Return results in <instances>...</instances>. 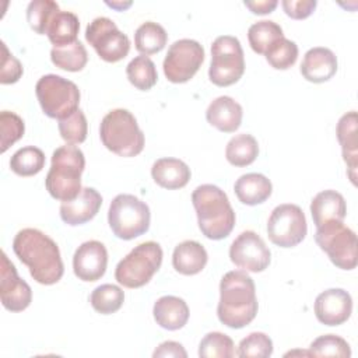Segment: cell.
Returning a JSON list of instances; mask_svg holds the SVG:
<instances>
[{
  "instance_id": "7a4b0ae2",
  "label": "cell",
  "mask_w": 358,
  "mask_h": 358,
  "mask_svg": "<svg viewBox=\"0 0 358 358\" xmlns=\"http://www.w3.org/2000/svg\"><path fill=\"white\" fill-rule=\"evenodd\" d=\"M256 287L245 270H232L224 274L220 282V302L217 316L231 329H242L257 315Z\"/></svg>"
},
{
  "instance_id": "30bf717a",
  "label": "cell",
  "mask_w": 358,
  "mask_h": 358,
  "mask_svg": "<svg viewBox=\"0 0 358 358\" xmlns=\"http://www.w3.org/2000/svg\"><path fill=\"white\" fill-rule=\"evenodd\" d=\"M315 241L334 266L341 270L355 268L357 235L343 221H331L317 227Z\"/></svg>"
},
{
  "instance_id": "603a6c76",
  "label": "cell",
  "mask_w": 358,
  "mask_h": 358,
  "mask_svg": "<svg viewBox=\"0 0 358 358\" xmlns=\"http://www.w3.org/2000/svg\"><path fill=\"white\" fill-rule=\"evenodd\" d=\"M151 176L154 182L168 190L182 189L190 180V168L178 158H159L152 164Z\"/></svg>"
},
{
  "instance_id": "5bb4252c",
  "label": "cell",
  "mask_w": 358,
  "mask_h": 358,
  "mask_svg": "<svg viewBox=\"0 0 358 358\" xmlns=\"http://www.w3.org/2000/svg\"><path fill=\"white\" fill-rule=\"evenodd\" d=\"M229 259L245 271L260 273L268 267L271 252L256 232L243 231L231 243Z\"/></svg>"
},
{
  "instance_id": "f6af8a7d",
  "label": "cell",
  "mask_w": 358,
  "mask_h": 358,
  "mask_svg": "<svg viewBox=\"0 0 358 358\" xmlns=\"http://www.w3.org/2000/svg\"><path fill=\"white\" fill-rule=\"evenodd\" d=\"M243 4L253 14H268L277 7L278 1L277 0H257V1H245Z\"/></svg>"
},
{
  "instance_id": "f35d334b",
  "label": "cell",
  "mask_w": 358,
  "mask_h": 358,
  "mask_svg": "<svg viewBox=\"0 0 358 358\" xmlns=\"http://www.w3.org/2000/svg\"><path fill=\"white\" fill-rule=\"evenodd\" d=\"M268 64L277 70H287L296 62L298 46L287 38L278 39L264 55Z\"/></svg>"
},
{
  "instance_id": "ba28073f",
  "label": "cell",
  "mask_w": 358,
  "mask_h": 358,
  "mask_svg": "<svg viewBox=\"0 0 358 358\" xmlns=\"http://www.w3.org/2000/svg\"><path fill=\"white\" fill-rule=\"evenodd\" d=\"M35 92L43 113L52 119H64L78 109L80 90L62 76H42L35 85Z\"/></svg>"
},
{
  "instance_id": "4fadbf2b",
  "label": "cell",
  "mask_w": 358,
  "mask_h": 358,
  "mask_svg": "<svg viewBox=\"0 0 358 358\" xmlns=\"http://www.w3.org/2000/svg\"><path fill=\"white\" fill-rule=\"evenodd\" d=\"M204 62V49L194 39H179L173 42L164 59V74L168 81L186 83L199 71Z\"/></svg>"
},
{
  "instance_id": "d6a6232c",
  "label": "cell",
  "mask_w": 358,
  "mask_h": 358,
  "mask_svg": "<svg viewBox=\"0 0 358 358\" xmlns=\"http://www.w3.org/2000/svg\"><path fill=\"white\" fill-rule=\"evenodd\" d=\"M45 166V154L41 148L27 145L17 150L11 159L10 168L18 176H34L39 173Z\"/></svg>"
},
{
  "instance_id": "3957f363",
  "label": "cell",
  "mask_w": 358,
  "mask_h": 358,
  "mask_svg": "<svg viewBox=\"0 0 358 358\" xmlns=\"http://www.w3.org/2000/svg\"><path fill=\"white\" fill-rule=\"evenodd\" d=\"M201 234L213 241L227 238L235 227V211L228 196L215 185H200L192 193Z\"/></svg>"
},
{
  "instance_id": "ac0fdd59",
  "label": "cell",
  "mask_w": 358,
  "mask_h": 358,
  "mask_svg": "<svg viewBox=\"0 0 358 358\" xmlns=\"http://www.w3.org/2000/svg\"><path fill=\"white\" fill-rule=\"evenodd\" d=\"M101 206V194L94 187H83L76 199L62 203L60 218L71 227L83 225L98 214Z\"/></svg>"
},
{
  "instance_id": "f1b7e54d",
  "label": "cell",
  "mask_w": 358,
  "mask_h": 358,
  "mask_svg": "<svg viewBox=\"0 0 358 358\" xmlns=\"http://www.w3.org/2000/svg\"><path fill=\"white\" fill-rule=\"evenodd\" d=\"M259 155L257 140L252 134L234 136L225 148V158L234 166H246L255 162Z\"/></svg>"
},
{
  "instance_id": "9a60e30c",
  "label": "cell",
  "mask_w": 358,
  "mask_h": 358,
  "mask_svg": "<svg viewBox=\"0 0 358 358\" xmlns=\"http://www.w3.org/2000/svg\"><path fill=\"white\" fill-rule=\"evenodd\" d=\"M0 298L7 310L21 312L32 301V291L27 281L18 277L15 266L8 260L6 252H1L0 266Z\"/></svg>"
},
{
  "instance_id": "52a82bcc",
  "label": "cell",
  "mask_w": 358,
  "mask_h": 358,
  "mask_svg": "<svg viewBox=\"0 0 358 358\" xmlns=\"http://www.w3.org/2000/svg\"><path fill=\"white\" fill-rule=\"evenodd\" d=\"M162 256V248L154 241L137 245L117 263L115 270L116 281L126 288L145 285L159 270Z\"/></svg>"
},
{
  "instance_id": "8d00e7d4",
  "label": "cell",
  "mask_w": 358,
  "mask_h": 358,
  "mask_svg": "<svg viewBox=\"0 0 358 358\" xmlns=\"http://www.w3.org/2000/svg\"><path fill=\"white\" fill-rule=\"evenodd\" d=\"M309 354L313 357H351L350 344L340 336L324 334L312 341L309 347Z\"/></svg>"
},
{
  "instance_id": "9c48e42d",
  "label": "cell",
  "mask_w": 358,
  "mask_h": 358,
  "mask_svg": "<svg viewBox=\"0 0 358 358\" xmlns=\"http://www.w3.org/2000/svg\"><path fill=\"white\" fill-rule=\"evenodd\" d=\"M245 73L243 49L232 35L217 36L211 45L208 77L218 87H228L239 81Z\"/></svg>"
},
{
  "instance_id": "cb8c5ba5",
  "label": "cell",
  "mask_w": 358,
  "mask_h": 358,
  "mask_svg": "<svg viewBox=\"0 0 358 358\" xmlns=\"http://www.w3.org/2000/svg\"><path fill=\"white\" fill-rule=\"evenodd\" d=\"M154 319L165 330H179L189 320L187 303L173 295H165L157 299L152 308Z\"/></svg>"
},
{
  "instance_id": "d4e9b609",
  "label": "cell",
  "mask_w": 358,
  "mask_h": 358,
  "mask_svg": "<svg viewBox=\"0 0 358 358\" xmlns=\"http://www.w3.org/2000/svg\"><path fill=\"white\" fill-rule=\"evenodd\" d=\"M207 250L197 241H183L175 246L172 255L173 268L183 275L199 274L207 264Z\"/></svg>"
},
{
  "instance_id": "277c9868",
  "label": "cell",
  "mask_w": 358,
  "mask_h": 358,
  "mask_svg": "<svg viewBox=\"0 0 358 358\" xmlns=\"http://www.w3.org/2000/svg\"><path fill=\"white\" fill-rule=\"evenodd\" d=\"M85 166L83 151L74 144L56 148L52 154V165L45 179L49 194L60 201H69L81 192V173Z\"/></svg>"
},
{
  "instance_id": "ee69618b",
  "label": "cell",
  "mask_w": 358,
  "mask_h": 358,
  "mask_svg": "<svg viewBox=\"0 0 358 358\" xmlns=\"http://www.w3.org/2000/svg\"><path fill=\"white\" fill-rule=\"evenodd\" d=\"M154 358H186L187 352L180 343L176 341H164L161 343L157 350L152 352Z\"/></svg>"
},
{
  "instance_id": "44dd1931",
  "label": "cell",
  "mask_w": 358,
  "mask_h": 358,
  "mask_svg": "<svg viewBox=\"0 0 358 358\" xmlns=\"http://www.w3.org/2000/svg\"><path fill=\"white\" fill-rule=\"evenodd\" d=\"M242 106L231 96L222 95L211 101L206 110L207 122L224 133H234L242 122Z\"/></svg>"
},
{
  "instance_id": "d590c367",
  "label": "cell",
  "mask_w": 358,
  "mask_h": 358,
  "mask_svg": "<svg viewBox=\"0 0 358 358\" xmlns=\"http://www.w3.org/2000/svg\"><path fill=\"white\" fill-rule=\"evenodd\" d=\"M59 10V4L53 0H32L27 7V21L31 29L45 35L53 15Z\"/></svg>"
},
{
  "instance_id": "e575fe53",
  "label": "cell",
  "mask_w": 358,
  "mask_h": 358,
  "mask_svg": "<svg viewBox=\"0 0 358 358\" xmlns=\"http://www.w3.org/2000/svg\"><path fill=\"white\" fill-rule=\"evenodd\" d=\"M235 344L232 338L220 331L207 333L199 345L200 358H231L235 357Z\"/></svg>"
},
{
  "instance_id": "d6986e66",
  "label": "cell",
  "mask_w": 358,
  "mask_h": 358,
  "mask_svg": "<svg viewBox=\"0 0 358 358\" xmlns=\"http://www.w3.org/2000/svg\"><path fill=\"white\" fill-rule=\"evenodd\" d=\"M358 116L355 110L343 115L337 123V138L341 145L343 159L348 168L350 180L357 185L358 166Z\"/></svg>"
},
{
  "instance_id": "74e56055",
  "label": "cell",
  "mask_w": 358,
  "mask_h": 358,
  "mask_svg": "<svg viewBox=\"0 0 358 358\" xmlns=\"http://www.w3.org/2000/svg\"><path fill=\"white\" fill-rule=\"evenodd\" d=\"M59 133L62 138L69 144L84 143L88 133L87 117L81 109H77L70 116L59 120Z\"/></svg>"
},
{
  "instance_id": "8fae6325",
  "label": "cell",
  "mask_w": 358,
  "mask_h": 358,
  "mask_svg": "<svg viewBox=\"0 0 358 358\" xmlns=\"http://www.w3.org/2000/svg\"><path fill=\"white\" fill-rule=\"evenodd\" d=\"M308 232L306 218L299 206L285 203L277 206L267 221V235L280 248H294Z\"/></svg>"
},
{
  "instance_id": "4316f807",
  "label": "cell",
  "mask_w": 358,
  "mask_h": 358,
  "mask_svg": "<svg viewBox=\"0 0 358 358\" xmlns=\"http://www.w3.org/2000/svg\"><path fill=\"white\" fill-rule=\"evenodd\" d=\"M80 29V21L78 17L71 11H62L59 10L46 31V35L49 41L53 43V46H64L70 45L77 41V34Z\"/></svg>"
},
{
  "instance_id": "b9f144b4",
  "label": "cell",
  "mask_w": 358,
  "mask_h": 358,
  "mask_svg": "<svg viewBox=\"0 0 358 358\" xmlns=\"http://www.w3.org/2000/svg\"><path fill=\"white\" fill-rule=\"evenodd\" d=\"M24 73L21 62L8 52L6 43L1 41V71L0 83L1 84H14L17 83Z\"/></svg>"
},
{
  "instance_id": "1f68e13d",
  "label": "cell",
  "mask_w": 358,
  "mask_h": 358,
  "mask_svg": "<svg viewBox=\"0 0 358 358\" xmlns=\"http://www.w3.org/2000/svg\"><path fill=\"white\" fill-rule=\"evenodd\" d=\"M126 74L130 84L141 91L151 90L158 80V73L154 62L144 55L136 56L130 60L126 67Z\"/></svg>"
},
{
  "instance_id": "7bdbcfd3",
  "label": "cell",
  "mask_w": 358,
  "mask_h": 358,
  "mask_svg": "<svg viewBox=\"0 0 358 358\" xmlns=\"http://www.w3.org/2000/svg\"><path fill=\"white\" fill-rule=\"evenodd\" d=\"M316 0H282L281 6L285 14L294 20H303L309 17L316 8Z\"/></svg>"
},
{
  "instance_id": "836d02e7",
  "label": "cell",
  "mask_w": 358,
  "mask_h": 358,
  "mask_svg": "<svg viewBox=\"0 0 358 358\" xmlns=\"http://www.w3.org/2000/svg\"><path fill=\"white\" fill-rule=\"evenodd\" d=\"M124 302V292L115 284H102L90 295L91 306L101 315L117 312Z\"/></svg>"
},
{
  "instance_id": "7402d4cb",
  "label": "cell",
  "mask_w": 358,
  "mask_h": 358,
  "mask_svg": "<svg viewBox=\"0 0 358 358\" xmlns=\"http://www.w3.org/2000/svg\"><path fill=\"white\" fill-rule=\"evenodd\" d=\"M310 214L316 228L326 222L343 221L347 215L345 200L341 193L331 189L319 192L310 201Z\"/></svg>"
},
{
  "instance_id": "2e32d148",
  "label": "cell",
  "mask_w": 358,
  "mask_h": 358,
  "mask_svg": "<svg viewBox=\"0 0 358 358\" xmlns=\"http://www.w3.org/2000/svg\"><path fill=\"white\" fill-rule=\"evenodd\" d=\"M108 266V250L99 241H87L81 243L73 256L74 274L87 282L99 280Z\"/></svg>"
},
{
  "instance_id": "83f0119b",
  "label": "cell",
  "mask_w": 358,
  "mask_h": 358,
  "mask_svg": "<svg viewBox=\"0 0 358 358\" xmlns=\"http://www.w3.org/2000/svg\"><path fill=\"white\" fill-rule=\"evenodd\" d=\"M168 41V34L165 28L154 21L143 22L134 32L136 49L144 55H154L161 52Z\"/></svg>"
},
{
  "instance_id": "5b68a950",
  "label": "cell",
  "mask_w": 358,
  "mask_h": 358,
  "mask_svg": "<svg viewBox=\"0 0 358 358\" xmlns=\"http://www.w3.org/2000/svg\"><path fill=\"white\" fill-rule=\"evenodd\" d=\"M99 137L102 144L119 157H136L144 148V133L127 109L108 112L101 122Z\"/></svg>"
},
{
  "instance_id": "484cf974",
  "label": "cell",
  "mask_w": 358,
  "mask_h": 358,
  "mask_svg": "<svg viewBox=\"0 0 358 358\" xmlns=\"http://www.w3.org/2000/svg\"><path fill=\"white\" fill-rule=\"evenodd\" d=\"M238 200L246 206H257L264 203L273 192L270 179L257 172H250L239 176L234 185Z\"/></svg>"
},
{
  "instance_id": "ffe728a7",
  "label": "cell",
  "mask_w": 358,
  "mask_h": 358,
  "mask_svg": "<svg viewBox=\"0 0 358 358\" xmlns=\"http://www.w3.org/2000/svg\"><path fill=\"white\" fill-rule=\"evenodd\" d=\"M337 71V57L329 48L316 46L309 49L301 63V74L310 83L329 81Z\"/></svg>"
},
{
  "instance_id": "7c38bea8",
  "label": "cell",
  "mask_w": 358,
  "mask_h": 358,
  "mask_svg": "<svg viewBox=\"0 0 358 358\" xmlns=\"http://www.w3.org/2000/svg\"><path fill=\"white\" fill-rule=\"evenodd\" d=\"M85 39L98 56L108 63H116L124 59L130 50L127 35L108 17L94 18L85 29Z\"/></svg>"
},
{
  "instance_id": "bcb514c9",
  "label": "cell",
  "mask_w": 358,
  "mask_h": 358,
  "mask_svg": "<svg viewBox=\"0 0 358 358\" xmlns=\"http://www.w3.org/2000/svg\"><path fill=\"white\" fill-rule=\"evenodd\" d=\"M106 4L109 6V7H112V8H115V10H119V11H123V10H126L127 7H130L131 6V1H126V3H123V1H106Z\"/></svg>"
},
{
  "instance_id": "8992f818",
  "label": "cell",
  "mask_w": 358,
  "mask_h": 358,
  "mask_svg": "<svg viewBox=\"0 0 358 358\" xmlns=\"http://www.w3.org/2000/svg\"><path fill=\"white\" fill-rule=\"evenodd\" d=\"M150 221V208L138 197L122 193L110 201L108 222L116 238L123 241L134 239L148 231Z\"/></svg>"
},
{
  "instance_id": "6da1fadb",
  "label": "cell",
  "mask_w": 358,
  "mask_h": 358,
  "mask_svg": "<svg viewBox=\"0 0 358 358\" xmlns=\"http://www.w3.org/2000/svg\"><path fill=\"white\" fill-rule=\"evenodd\" d=\"M15 256L29 268L32 278L43 285L56 284L64 273L57 243L36 228H24L13 241Z\"/></svg>"
},
{
  "instance_id": "4dcf8cb0",
  "label": "cell",
  "mask_w": 358,
  "mask_h": 358,
  "mask_svg": "<svg viewBox=\"0 0 358 358\" xmlns=\"http://www.w3.org/2000/svg\"><path fill=\"white\" fill-rule=\"evenodd\" d=\"M50 60L56 67L76 73L85 67L88 62V53L85 46L80 41H76L70 45L59 48L53 46L50 50Z\"/></svg>"
},
{
  "instance_id": "f546056e",
  "label": "cell",
  "mask_w": 358,
  "mask_h": 358,
  "mask_svg": "<svg viewBox=\"0 0 358 358\" xmlns=\"http://www.w3.org/2000/svg\"><path fill=\"white\" fill-rule=\"evenodd\" d=\"M281 38H284L282 28L270 20L257 21L248 29L249 45L259 55H266L268 49Z\"/></svg>"
},
{
  "instance_id": "ab89813d",
  "label": "cell",
  "mask_w": 358,
  "mask_h": 358,
  "mask_svg": "<svg viewBox=\"0 0 358 358\" xmlns=\"http://www.w3.org/2000/svg\"><path fill=\"white\" fill-rule=\"evenodd\" d=\"M271 354H273V341L267 334L262 331L250 333L249 336L242 338L236 352V355L242 358H246V357L268 358Z\"/></svg>"
},
{
  "instance_id": "e0dca14e",
  "label": "cell",
  "mask_w": 358,
  "mask_h": 358,
  "mask_svg": "<svg viewBox=\"0 0 358 358\" xmlns=\"http://www.w3.org/2000/svg\"><path fill=\"white\" fill-rule=\"evenodd\" d=\"M352 312V298L343 288H329L315 299L316 319L326 326H338L347 322Z\"/></svg>"
},
{
  "instance_id": "60d3db41",
  "label": "cell",
  "mask_w": 358,
  "mask_h": 358,
  "mask_svg": "<svg viewBox=\"0 0 358 358\" xmlns=\"http://www.w3.org/2000/svg\"><path fill=\"white\" fill-rule=\"evenodd\" d=\"M0 130H1V152H6L10 145L18 141L25 131L24 120L14 112H0Z\"/></svg>"
}]
</instances>
